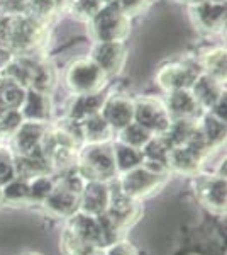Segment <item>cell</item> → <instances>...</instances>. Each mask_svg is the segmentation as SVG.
<instances>
[{"label": "cell", "mask_w": 227, "mask_h": 255, "mask_svg": "<svg viewBox=\"0 0 227 255\" xmlns=\"http://www.w3.org/2000/svg\"><path fill=\"white\" fill-rule=\"evenodd\" d=\"M195 192L204 206L216 213L226 211V177L205 174L195 179Z\"/></svg>", "instance_id": "8992f818"}, {"label": "cell", "mask_w": 227, "mask_h": 255, "mask_svg": "<svg viewBox=\"0 0 227 255\" xmlns=\"http://www.w3.org/2000/svg\"><path fill=\"white\" fill-rule=\"evenodd\" d=\"M105 77L107 75L102 72V68L92 58H81L68 68L67 82L70 89L78 96H90V94H98V90L104 87Z\"/></svg>", "instance_id": "3957f363"}, {"label": "cell", "mask_w": 227, "mask_h": 255, "mask_svg": "<svg viewBox=\"0 0 227 255\" xmlns=\"http://www.w3.org/2000/svg\"><path fill=\"white\" fill-rule=\"evenodd\" d=\"M166 109L171 119H195L200 114V106L188 89L171 90Z\"/></svg>", "instance_id": "7c38bea8"}, {"label": "cell", "mask_w": 227, "mask_h": 255, "mask_svg": "<svg viewBox=\"0 0 227 255\" xmlns=\"http://www.w3.org/2000/svg\"><path fill=\"white\" fill-rule=\"evenodd\" d=\"M100 116L114 131H121L134 121V102L122 96H112L105 99L100 109Z\"/></svg>", "instance_id": "9c48e42d"}, {"label": "cell", "mask_w": 227, "mask_h": 255, "mask_svg": "<svg viewBox=\"0 0 227 255\" xmlns=\"http://www.w3.org/2000/svg\"><path fill=\"white\" fill-rule=\"evenodd\" d=\"M166 106L154 99H139L134 102V123L148 129L152 136H163L171 125Z\"/></svg>", "instance_id": "5b68a950"}, {"label": "cell", "mask_w": 227, "mask_h": 255, "mask_svg": "<svg viewBox=\"0 0 227 255\" xmlns=\"http://www.w3.org/2000/svg\"><path fill=\"white\" fill-rule=\"evenodd\" d=\"M204 67L207 75L224 82L226 80V51L222 48L212 49L204 56Z\"/></svg>", "instance_id": "d4e9b609"}, {"label": "cell", "mask_w": 227, "mask_h": 255, "mask_svg": "<svg viewBox=\"0 0 227 255\" xmlns=\"http://www.w3.org/2000/svg\"><path fill=\"white\" fill-rule=\"evenodd\" d=\"M20 116L24 121H31V123H43L48 119V101L46 96L43 92L38 90L29 89L24 97V102L19 109Z\"/></svg>", "instance_id": "ac0fdd59"}, {"label": "cell", "mask_w": 227, "mask_h": 255, "mask_svg": "<svg viewBox=\"0 0 227 255\" xmlns=\"http://www.w3.org/2000/svg\"><path fill=\"white\" fill-rule=\"evenodd\" d=\"M151 136H152V134L150 133V131L144 129L143 126H139L138 123L133 121L131 125H127L124 129L119 131V139H117V141L141 150V148L151 139Z\"/></svg>", "instance_id": "cb8c5ba5"}, {"label": "cell", "mask_w": 227, "mask_h": 255, "mask_svg": "<svg viewBox=\"0 0 227 255\" xmlns=\"http://www.w3.org/2000/svg\"><path fill=\"white\" fill-rule=\"evenodd\" d=\"M81 139L85 145H97V143H110L115 131L107 125V121L100 116V113L85 118L80 121Z\"/></svg>", "instance_id": "9a60e30c"}, {"label": "cell", "mask_w": 227, "mask_h": 255, "mask_svg": "<svg viewBox=\"0 0 227 255\" xmlns=\"http://www.w3.org/2000/svg\"><path fill=\"white\" fill-rule=\"evenodd\" d=\"M164 177L154 172L148 170L144 165H139L129 172H124L115 177V184L127 197L134 201H139L143 197H148L163 184Z\"/></svg>", "instance_id": "277c9868"}, {"label": "cell", "mask_w": 227, "mask_h": 255, "mask_svg": "<svg viewBox=\"0 0 227 255\" xmlns=\"http://www.w3.org/2000/svg\"><path fill=\"white\" fill-rule=\"evenodd\" d=\"M190 89H192V96L195 97V101L199 102L200 108H207V109H212L214 104L224 94L222 82L207 75V73L197 77V80L193 82V85Z\"/></svg>", "instance_id": "5bb4252c"}, {"label": "cell", "mask_w": 227, "mask_h": 255, "mask_svg": "<svg viewBox=\"0 0 227 255\" xmlns=\"http://www.w3.org/2000/svg\"><path fill=\"white\" fill-rule=\"evenodd\" d=\"M105 99L98 94H90V96H78V99L73 102L72 111H70V119L72 121H83L85 118L93 116V114L100 113L102 104Z\"/></svg>", "instance_id": "ffe728a7"}, {"label": "cell", "mask_w": 227, "mask_h": 255, "mask_svg": "<svg viewBox=\"0 0 227 255\" xmlns=\"http://www.w3.org/2000/svg\"><path fill=\"white\" fill-rule=\"evenodd\" d=\"M195 19L202 29L221 31L226 24V2H202L195 3Z\"/></svg>", "instance_id": "4fadbf2b"}, {"label": "cell", "mask_w": 227, "mask_h": 255, "mask_svg": "<svg viewBox=\"0 0 227 255\" xmlns=\"http://www.w3.org/2000/svg\"><path fill=\"white\" fill-rule=\"evenodd\" d=\"M26 255H38V254H26Z\"/></svg>", "instance_id": "d6a6232c"}, {"label": "cell", "mask_w": 227, "mask_h": 255, "mask_svg": "<svg viewBox=\"0 0 227 255\" xmlns=\"http://www.w3.org/2000/svg\"><path fill=\"white\" fill-rule=\"evenodd\" d=\"M0 118H2V114H0Z\"/></svg>", "instance_id": "836d02e7"}, {"label": "cell", "mask_w": 227, "mask_h": 255, "mask_svg": "<svg viewBox=\"0 0 227 255\" xmlns=\"http://www.w3.org/2000/svg\"><path fill=\"white\" fill-rule=\"evenodd\" d=\"M61 249L65 255H88L93 252L95 247L83 240L80 235H76L68 226H65L63 235H61Z\"/></svg>", "instance_id": "603a6c76"}, {"label": "cell", "mask_w": 227, "mask_h": 255, "mask_svg": "<svg viewBox=\"0 0 227 255\" xmlns=\"http://www.w3.org/2000/svg\"><path fill=\"white\" fill-rule=\"evenodd\" d=\"M92 60L102 68V72H104L105 75L115 73L121 68L122 61H124L122 44L121 43H100L93 49Z\"/></svg>", "instance_id": "2e32d148"}, {"label": "cell", "mask_w": 227, "mask_h": 255, "mask_svg": "<svg viewBox=\"0 0 227 255\" xmlns=\"http://www.w3.org/2000/svg\"><path fill=\"white\" fill-rule=\"evenodd\" d=\"M2 15H3V3H2V0H0V19H2Z\"/></svg>", "instance_id": "4dcf8cb0"}, {"label": "cell", "mask_w": 227, "mask_h": 255, "mask_svg": "<svg viewBox=\"0 0 227 255\" xmlns=\"http://www.w3.org/2000/svg\"><path fill=\"white\" fill-rule=\"evenodd\" d=\"M114 2L127 17L129 15H138L146 5V0H114Z\"/></svg>", "instance_id": "4316f807"}, {"label": "cell", "mask_w": 227, "mask_h": 255, "mask_svg": "<svg viewBox=\"0 0 227 255\" xmlns=\"http://www.w3.org/2000/svg\"><path fill=\"white\" fill-rule=\"evenodd\" d=\"M104 255H136V254L129 244L119 240L110 247H107V249H104Z\"/></svg>", "instance_id": "83f0119b"}, {"label": "cell", "mask_w": 227, "mask_h": 255, "mask_svg": "<svg viewBox=\"0 0 227 255\" xmlns=\"http://www.w3.org/2000/svg\"><path fill=\"white\" fill-rule=\"evenodd\" d=\"M56 186V180L49 174H41L27 179L29 204H43Z\"/></svg>", "instance_id": "44dd1931"}, {"label": "cell", "mask_w": 227, "mask_h": 255, "mask_svg": "<svg viewBox=\"0 0 227 255\" xmlns=\"http://www.w3.org/2000/svg\"><path fill=\"white\" fill-rule=\"evenodd\" d=\"M76 163V170L83 175L85 180L112 182L117 177L110 143L85 145L83 150H80L78 153Z\"/></svg>", "instance_id": "6da1fadb"}, {"label": "cell", "mask_w": 227, "mask_h": 255, "mask_svg": "<svg viewBox=\"0 0 227 255\" xmlns=\"http://www.w3.org/2000/svg\"><path fill=\"white\" fill-rule=\"evenodd\" d=\"M2 204H29L27 179L15 177L2 186Z\"/></svg>", "instance_id": "7402d4cb"}, {"label": "cell", "mask_w": 227, "mask_h": 255, "mask_svg": "<svg viewBox=\"0 0 227 255\" xmlns=\"http://www.w3.org/2000/svg\"><path fill=\"white\" fill-rule=\"evenodd\" d=\"M97 2L100 3V5H102V3H105V5H107V3H112L114 0H97Z\"/></svg>", "instance_id": "f546056e"}, {"label": "cell", "mask_w": 227, "mask_h": 255, "mask_svg": "<svg viewBox=\"0 0 227 255\" xmlns=\"http://www.w3.org/2000/svg\"><path fill=\"white\" fill-rule=\"evenodd\" d=\"M43 206L46 208V211L51 216L68 220L70 216L75 215L78 211V206H80V196L72 191H68L67 187H63L56 180L55 189H53L51 194L46 197Z\"/></svg>", "instance_id": "30bf717a"}, {"label": "cell", "mask_w": 227, "mask_h": 255, "mask_svg": "<svg viewBox=\"0 0 227 255\" xmlns=\"http://www.w3.org/2000/svg\"><path fill=\"white\" fill-rule=\"evenodd\" d=\"M112 146V155H114V163H115V170L119 174L124 172H129L133 168L143 165V153L138 148H133L129 145H124L121 141L110 143Z\"/></svg>", "instance_id": "d6986e66"}, {"label": "cell", "mask_w": 227, "mask_h": 255, "mask_svg": "<svg viewBox=\"0 0 227 255\" xmlns=\"http://www.w3.org/2000/svg\"><path fill=\"white\" fill-rule=\"evenodd\" d=\"M15 177H17V174H15L14 157H10L7 151L0 150V187L5 186L7 182H10Z\"/></svg>", "instance_id": "484cf974"}, {"label": "cell", "mask_w": 227, "mask_h": 255, "mask_svg": "<svg viewBox=\"0 0 227 255\" xmlns=\"http://www.w3.org/2000/svg\"><path fill=\"white\" fill-rule=\"evenodd\" d=\"M109 201H110V182L86 180L83 191L80 194L78 211L86 213L90 216H100L109 208Z\"/></svg>", "instance_id": "52a82bcc"}, {"label": "cell", "mask_w": 227, "mask_h": 255, "mask_svg": "<svg viewBox=\"0 0 227 255\" xmlns=\"http://www.w3.org/2000/svg\"><path fill=\"white\" fill-rule=\"evenodd\" d=\"M93 32L100 43H121L129 34V17L115 2L100 7L93 15Z\"/></svg>", "instance_id": "7a4b0ae2"}, {"label": "cell", "mask_w": 227, "mask_h": 255, "mask_svg": "<svg viewBox=\"0 0 227 255\" xmlns=\"http://www.w3.org/2000/svg\"><path fill=\"white\" fill-rule=\"evenodd\" d=\"M192 3H202V2H209V0H188ZM214 2H226V0H214Z\"/></svg>", "instance_id": "f1b7e54d"}, {"label": "cell", "mask_w": 227, "mask_h": 255, "mask_svg": "<svg viewBox=\"0 0 227 255\" xmlns=\"http://www.w3.org/2000/svg\"><path fill=\"white\" fill-rule=\"evenodd\" d=\"M46 126L43 123L22 121L20 126L12 134V143L15 148V155H29L41 146V139L44 136Z\"/></svg>", "instance_id": "8fae6325"}, {"label": "cell", "mask_w": 227, "mask_h": 255, "mask_svg": "<svg viewBox=\"0 0 227 255\" xmlns=\"http://www.w3.org/2000/svg\"><path fill=\"white\" fill-rule=\"evenodd\" d=\"M199 75H200L199 67H195V65L173 63L159 70L158 84L164 90H168V92L180 90V89H190Z\"/></svg>", "instance_id": "ba28073f"}, {"label": "cell", "mask_w": 227, "mask_h": 255, "mask_svg": "<svg viewBox=\"0 0 227 255\" xmlns=\"http://www.w3.org/2000/svg\"><path fill=\"white\" fill-rule=\"evenodd\" d=\"M26 87L19 84L17 80L3 75L0 79V114H5L9 111H19L26 97Z\"/></svg>", "instance_id": "e0dca14e"}, {"label": "cell", "mask_w": 227, "mask_h": 255, "mask_svg": "<svg viewBox=\"0 0 227 255\" xmlns=\"http://www.w3.org/2000/svg\"><path fill=\"white\" fill-rule=\"evenodd\" d=\"M0 204H2V187H0Z\"/></svg>", "instance_id": "1f68e13d"}]
</instances>
